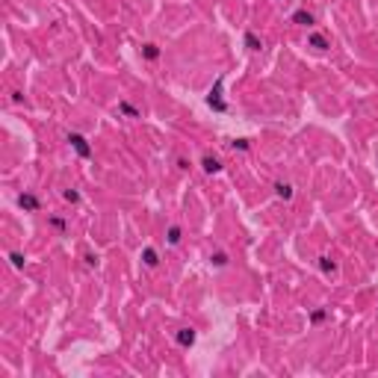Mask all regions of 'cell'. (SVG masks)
I'll return each instance as SVG.
<instances>
[{
  "mask_svg": "<svg viewBox=\"0 0 378 378\" xmlns=\"http://www.w3.org/2000/svg\"><path fill=\"white\" fill-rule=\"evenodd\" d=\"M139 50H142V59H148V62H157V59H160V53H163V50H160V45H154V42H145Z\"/></svg>",
  "mask_w": 378,
  "mask_h": 378,
  "instance_id": "12",
  "label": "cell"
},
{
  "mask_svg": "<svg viewBox=\"0 0 378 378\" xmlns=\"http://www.w3.org/2000/svg\"><path fill=\"white\" fill-rule=\"evenodd\" d=\"M222 89H224V77H219V80L213 83V89L207 92V98H204V101H207V106H210V109H216V112H228V101L222 98Z\"/></svg>",
  "mask_w": 378,
  "mask_h": 378,
  "instance_id": "1",
  "label": "cell"
},
{
  "mask_svg": "<svg viewBox=\"0 0 378 378\" xmlns=\"http://www.w3.org/2000/svg\"><path fill=\"white\" fill-rule=\"evenodd\" d=\"M116 112H118V116H124V118H142V109H139V106H133L130 101H118Z\"/></svg>",
  "mask_w": 378,
  "mask_h": 378,
  "instance_id": "10",
  "label": "cell"
},
{
  "mask_svg": "<svg viewBox=\"0 0 378 378\" xmlns=\"http://www.w3.org/2000/svg\"><path fill=\"white\" fill-rule=\"evenodd\" d=\"M177 168H180V172H189V160H186V157H177Z\"/></svg>",
  "mask_w": 378,
  "mask_h": 378,
  "instance_id": "23",
  "label": "cell"
},
{
  "mask_svg": "<svg viewBox=\"0 0 378 378\" xmlns=\"http://www.w3.org/2000/svg\"><path fill=\"white\" fill-rule=\"evenodd\" d=\"M316 266L322 275H328V278H334L337 272H340V266H337V260H331V257H316Z\"/></svg>",
  "mask_w": 378,
  "mask_h": 378,
  "instance_id": "11",
  "label": "cell"
},
{
  "mask_svg": "<svg viewBox=\"0 0 378 378\" xmlns=\"http://www.w3.org/2000/svg\"><path fill=\"white\" fill-rule=\"evenodd\" d=\"M328 316H331V310H328V307H316V310L310 313V325H319V322H325Z\"/></svg>",
  "mask_w": 378,
  "mask_h": 378,
  "instance_id": "17",
  "label": "cell"
},
{
  "mask_svg": "<svg viewBox=\"0 0 378 378\" xmlns=\"http://www.w3.org/2000/svg\"><path fill=\"white\" fill-rule=\"evenodd\" d=\"M242 45L248 47V50H254V53H260L263 50V39H260L254 30H245V35H242Z\"/></svg>",
  "mask_w": 378,
  "mask_h": 378,
  "instance_id": "9",
  "label": "cell"
},
{
  "mask_svg": "<svg viewBox=\"0 0 378 378\" xmlns=\"http://www.w3.org/2000/svg\"><path fill=\"white\" fill-rule=\"evenodd\" d=\"M9 101H12V104H24V92H18V89H15V92L9 94Z\"/></svg>",
  "mask_w": 378,
  "mask_h": 378,
  "instance_id": "22",
  "label": "cell"
},
{
  "mask_svg": "<svg viewBox=\"0 0 378 378\" xmlns=\"http://www.w3.org/2000/svg\"><path fill=\"white\" fill-rule=\"evenodd\" d=\"M83 263H86L89 269H98V263H101V257H98V254H92V251H86V254H83Z\"/></svg>",
  "mask_w": 378,
  "mask_h": 378,
  "instance_id": "21",
  "label": "cell"
},
{
  "mask_svg": "<svg viewBox=\"0 0 378 378\" xmlns=\"http://www.w3.org/2000/svg\"><path fill=\"white\" fill-rule=\"evenodd\" d=\"M307 47H313L316 53H325V50L331 47V42L322 33H307Z\"/></svg>",
  "mask_w": 378,
  "mask_h": 378,
  "instance_id": "8",
  "label": "cell"
},
{
  "mask_svg": "<svg viewBox=\"0 0 378 378\" xmlns=\"http://www.w3.org/2000/svg\"><path fill=\"white\" fill-rule=\"evenodd\" d=\"M139 260L148 266V269H157V266H160V251H157L154 245H145L142 248V254H139Z\"/></svg>",
  "mask_w": 378,
  "mask_h": 378,
  "instance_id": "6",
  "label": "cell"
},
{
  "mask_svg": "<svg viewBox=\"0 0 378 378\" xmlns=\"http://www.w3.org/2000/svg\"><path fill=\"white\" fill-rule=\"evenodd\" d=\"M290 24H295V27H305V30H310L313 24H316V15L307 9H295L293 15H290Z\"/></svg>",
  "mask_w": 378,
  "mask_h": 378,
  "instance_id": "3",
  "label": "cell"
},
{
  "mask_svg": "<svg viewBox=\"0 0 378 378\" xmlns=\"http://www.w3.org/2000/svg\"><path fill=\"white\" fill-rule=\"evenodd\" d=\"M165 242H168V245H180V242H183V228H180V224H172V228L165 231Z\"/></svg>",
  "mask_w": 378,
  "mask_h": 378,
  "instance_id": "13",
  "label": "cell"
},
{
  "mask_svg": "<svg viewBox=\"0 0 378 378\" xmlns=\"http://www.w3.org/2000/svg\"><path fill=\"white\" fill-rule=\"evenodd\" d=\"M65 142H68L71 148L77 151V157H83V160H92V145H89V139H86L83 133H68V136H65Z\"/></svg>",
  "mask_w": 378,
  "mask_h": 378,
  "instance_id": "2",
  "label": "cell"
},
{
  "mask_svg": "<svg viewBox=\"0 0 378 378\" xmlns=\"http://www.w3.org/2000/svg\"><path fill=\"white\" fill-rule=\"evenodd\" d=\"M272 189H275V195H278V198H284V201H293V195H295L293 186H290L287 180H278V183H275Z\"/></svg>",
  "mask_w": 378,
  "mask_h": 378,
  "instance_id": "14",
  "label": "cell"
},
{
  "mask_svg": "<svg viewBox=\"0 0 378 378\" xmlns=\"http://www.w3.org/2000/svg\"><path fill=\"white\" fill-rule=\"evenodd\" d=\"M62 198H65V201H68V204H80V201H83V195H80V192H77V189H62Z\"/></svg>",
  "mask_w": 378,
  "mask_h": 378,
  "instance_id": "18",
  "label": "cell"
},
{
  "mask_svg": "<svg viewBox=\"0 0 378 378\" xmlns=\"http://www.w3.org/2000/svg\"><path fill=\"white\" fill-rule=\"evenodd\" d=\"M228 263H231L228 251H213V254H210V266H213V269H224Z\"/></svg>",
  "mask_w": 378,
  "mask_h": 378,
  "instance_id": "15",
  "label": "cell"
},
{
  "mask_svg": "<svg viewBox=\"0 0 378 378\" xmlns=\"http://www.w3.org/2000/svg\"><path fill=\"white\" fill-rule=\"evenodd\" d=\"M201 172H204V175H219V172H222V160H216L213 154H204V157H201Z\"/></svg>",
  "mask_w": 378,
  "mask_h": 378,
  "instance_id": "7",
  "label": "cell"
},
{
  "mask_svg": "<svg viewBox=\"0 0 378 378\" xmlns=\"http://www.w3.org/2000/svg\"><path fill=\"white\" fill-rule=\"evenodd\" d=\"M47 224H50L53 231H59V234H65V231H68V222H65V216H50V219H47Z\"/></svg>",
  "mask_w": 378,
  "mask_h": 378,
  "instance_id": "16",
  "label": "cell"
},
{
  "mask_svg": "<svg viewBox=\"0 0 378 378\" xmlns=\"http://www.w3.org/2000/svg\"><path fill=\"white\" fill-rule=\"evenodd\" d=\"M15 204H18L24 213H39V207H42V204H39V198H35L33 192H21V195L15 198Z\"/></svg>",
  "mask_w": 378,
  "mask_h": 378,
  "instance_id": "5",
  "label": "cell"
},
{
  "mask_svg": "<svg viewBox=\"0 0 378 378\" xmlns=\"http://www.w3.org/2000/svg\"><path fill=\"white\" fill-rule=\"evenodd\" d=\"M9 263L12 269H24V254L21 251H9Z\"/></svg>",
  "mask_w": 378,
  "mask_h": 378,
  "instance_id": "20",
  "label": "cell"
},
{
  "mask_svg": "<svg viewBox=\"0 0 378 378\" xmlns=\"http://www.w3.org/2000/svg\"><path fill=\"white\" fill-rule=\"evenodd\" d=\"M195 340H198L195 328H177L175 331V343L180 346V349H192V346H195Z\"/></svg>",
  "mask_w": 378,
  "mask_h": 378,
  "instance_id": "4",
  "label": "cell"
},
{
  "mask_svg": "<svg viewBox=\"0 0 378 378\" xmlns=\"http://www.w3.org/2000/svg\"><path fill=\"white\" fill-rule=\"evenodd\" d=\"M228 145H231L234 151H251V142H248V139H242V136H239V139H231Z\"/></svg>",
  "mask_w": 378,
  "mask_h": 378,
  "instance_id": "19",
  "label": "cell"
}]
</instances>
